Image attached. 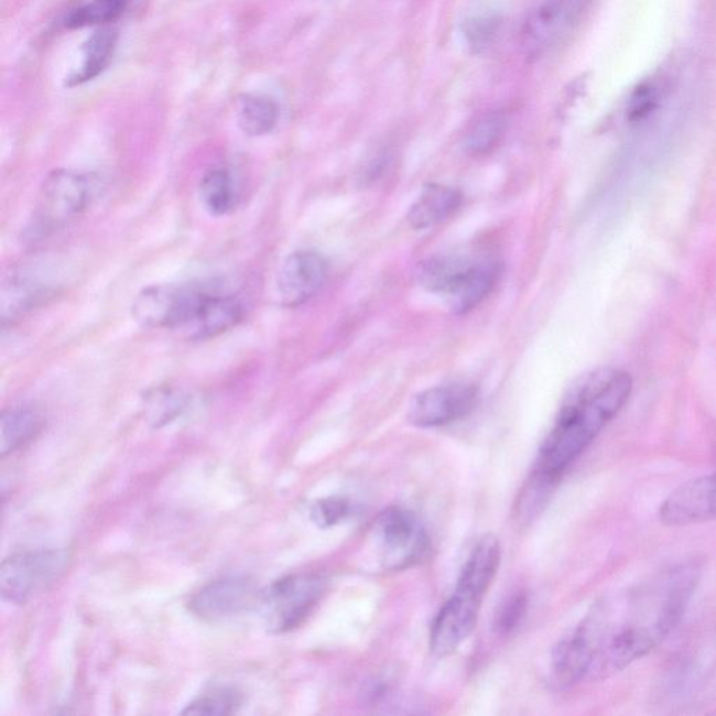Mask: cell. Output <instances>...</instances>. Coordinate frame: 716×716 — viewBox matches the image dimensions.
Listing matches in <instances>:
<instances>
[{
	"label": "cell",
	"instance_id": "8",
	"mask_svg": "<svg viewBox=\"0 0 716 716\" xmlns=\"http://www.w3.org/2000/svg\"><path fill=\"white\" fill-rule=\"evenodd\" d=\"M593 0H533L522 25L529 56H541L562 43L588 12Z\"/></svg>",
	"mask_w": 716,
	"mask_h": 716
},
{
	"label": "cell",
	"instance_id": "4",
	"mask_svg": "<svg viewBox=\"0 0 716 716\" xmlns=\"http://www.w3.org/2000/svg\"><path fill=\"white\" fill-rule=\"evenodd\" d=\"M498 263L462 253L428 259L420 269V283L428 292L445 295L454 313L474 310L490 294L497 283Z\"/></svg>",
	"mask_w": 716,
	"mask_h": 716
},
{
	"label": "cell",
	"instance_id": "27",
	"mask_svg": "<svg viewBox=\"0 0 716 716\" xmlns=\"http://www.w3.org/2000/svg\"><path fill=\"white\" fill-rule=\"evenodd\" d=\"M527 596L523 594L513 595L502 605L500 614L497 615L496 629L502 634H508L513 629H517L519 621L527 611Z\"/></svg>",
	"mask_w": 716,
	"mask_h": 716
},
{
	"label": "cell",
	"instance_id": "19",
	"mask_svg": "<svg viewBox=\"0 0 716 716\" xmlns=\"http://www.w3.org/2000/svg\"><path fill=\"white\" fill-rule=\"evenodd\" d=\"M279 121V106L272 98L246 96L240 102L238 124L248 137L271 133Z\"/></svg>",
	"mask_w": 716,
	"mask_h": 716
},
{
	"label": "cell",
	"instance_id": "16",
	"mask_svg": "<svg viewBox=\"0 0 716 716\" xmlns=\"http://www.w3.org/2000/svg\"><path fill=\"white\" fill-rule=\"evenodd\" d=\"M44 427V419L37 410L14 408L2 414L0 422V454L4 456L23 448L37 437Z\"/></svg>",
	"mask_w": 716,
	"mask_h": 716
},
{
	"label": "cell",
	"instance_id": "12",
	"mask_svg": "<svg viewBox=\"0 0 716 716\" xmlns=\"http://www.w3.org/2000/svg\"><path fill=\"white\" fill-rule=\"evenodd\" d=\"M251 579L228 577L204 586L189 601V610L202 620L219 621L242 614L261 599Z\"/></svg>",
	"mask_w": 716,
	"mask_h": 716
},
{
	"label": "cell",
	"instance_id": "22",
	"mask_svg": "<svg viewBox=\"0 0 716 716\" xmlns=\"http://www.w3.org/2000/svg\"><path fill=\"white\" fill-rule=\"evenodd\" d=\"M507 118L502 113H490L481 118L466 138V149L474 154L490 153L505 138Z\"/></svg>",
	"mask_w": 716,
	"mask_h": 716
},
{
	"label": "cell",
	"instance_id": "15",
	"mask_svg": "<svg viewBox=\"0 0 716 716\" xmlns=\"http://www.w3.org/2000/svg\"><path fill=\"white\" fill-rule=\"evenodd\" d=\"M462 204L464 196L458 189L440 184L425 185L410 207L408 220L416 230H427L453 217Z\"/></svg>",
	"mask_w": 716,
	"mask_h": 716
},
{
	"label": "cell",
	"instance_id": "20",
	"mask_svg": "<svg viewBox=\"0 0 716 716\" xmlns=\"http://www.w3.org/2000/svg\"><path fill=\"white\" fill-rule=\"evenodd\" d=\"M669 86L663 77H651L631 93L626 116L630 123H642L657 113L668 97Z\"/></svg>",
	"mask_w": 716,
	"mask_h": 716
},
{
	"label": "cell",
	"instance_id": "2",
	"mask_svg": "<svg viewBox=\"0 0 716 716\" xmlns=\"http://www.w3.org/2000/svg\"><path fill=\"white\" fill-rule=\"evenodd\" d=\"M631 392L630 373L619 368L600 367L581 376L565 393L533 476L556 485L569 465L626 406Z\"/></svg>",
	"mask_w": 716,
	"mask_h": 716
},
{
	"label": "cell",
	"instance_id": "3",
	"mask_svg": "<svg viewBox=\"0 0 716 716\" xmlns=\"http://www.w3.org/2000/svg\"><path fill=\"white\" fill-rule=\"evenodd\" d=\"M500 542L486 534L471 550L451 599L441 607L430 632L434 655L448 657L474 632L482 599L500 567Z\"/></svg>",
	"mask_w": 716,
	"mask_h": 716
},
{
	"label": "cell",
	"instance_id": "7",
	"mask_svg": "<svg viewBox=\"0 0 716 716\" xmlns=\"http://www.w3.org/2000/svg\"><path fill=\"white\" fill-rule=\"evenodd\" d=\"M69 562L65 550H37L13 554L0 565V595L8 604L23 605L58 579Z\"/></svg>",
	"mask_w": 716,
	"mask_h": 716
},
{
	"label": "cell",
	"instance_id": "18",
	"mask_svg": "<svg viewBox=\"0 0 716 716\" xmlns=\"http://www.w3.org/2000/svg\"><path fill=\"white\" fill-rule=\"evenodd\" d=\"M199 196L202 205L209 215L221 217L228 215L237 205V186L230 171L215 169L207 171L200 181Z\"/></svg>",
	"mask_w": 716,
	"mask_h": 716
},
{
	"label": "cell",
	"instance_id": "11",
	"mask_svg": "<svg viewBox=\"0 0 716 716\" xmlns=\"http://www.w3.org/2000/svg\"><path fill=\"white\" fill-rule=\"evenodd\" d=\"M200 293L178 334L189 340H206L235 328L243 318L241 301L215 285H200Z\"/></svg>",
	"mask_w": 716,
	"mask_h": 716
},
{
	"label": "cell",
	"instance_id": "25",
	"mask_svg": "<svg viewBox=\"0 0 716 716\" xmlns=\"http://www.w3.org/2000/svg\"><path fill=\"white\" fill-rule=\"evenodd\" d=\"M350 505L346 498L329 497L315 502L311 508V519L319 528L335 527L336 523L344 521L349 516Z\"/></svg>",
	"mask_w": 716,
	"mask_h": 716
},
{
	"label": "cell",
	"instance_id": "13",
	"mask_svg": "<svg viewBox=\"0 0 716 716\" xmlns=\"http://www.w3.org/2000/svg\"><path fill=\"white\" fill-rule=\"evenodd\" d=\"M669 527H687L716 519V471L698 477L671 492L659 510Z\"/></svg>",
	"mask_w": 716,
	"mask_h": 716
},
{
	"label": "cell",
	"instance_id": "5",
	"mask_svg": "<svg viewBox=\"0 0 716 716\" xmlns=\"http://www.w3.org/2000/svg\"><path fill=\"white\" fill-rule=\"evenodd\" d=\"M328 589V579L318 573L288 575L262 590L259 609L264 626L273 634L297 629L308 619Z\"/></svg>",
	"mask_w": 716,
	"mask_h": 716
},
{
	"label": "cell",
	"instance_id": "24",
	"mask_svg": "<svg viewBox=\"0 0 716 716\" xmlns=\"http://www.w3.org/2000/svg\"><path fill=\"white\" fill-rule=\"evenodd\" d=\"M501 20L497 15H480L465 25V37L476 54L490 48L500 31Z\"/></svg>",
	"mask_w": 716,
	"mask_h": 716
},
{
	"label": "cell",
	"instance_id": "17",
	"mask_svg": "<svg viewBox=\"0 0 716 716\" xmlns=\"http://www.w3.org/2000/svg\"><path fill=\"white\" fill-rule=\"evenodd\" d=\"M118 33L116 29L110 25H104L98 29L90 39L87 40L83 52H85V64H83L79 74L72 76L69 86L83 85L88 80L95 79L101 74L104 69L112 59L113 51H116Z\"/></svg>",
	"mask_w": 716,
	"mask_h": 716
},
{
	"label": "cell",
	"instance_id": "26",
	"mask_svg": "<svg viewBox=\"0 0 716 716\" xmlns=\"http://www.w3.org/2000/svg\"><path fill=\"white\" fill-rule=\"evenodd\" d=\"M184 406V397L178 392L170 391V389H161L150 399V409H152L154 423L158 425L178 416Z\"/></svg>",
	"mask_w": 716,
	"mask_h": 716
},
{
	"label": "cell",
	"instance_id": "21",
	"mask_svg": "<svg viewBox=\"0 0 716 716\" xmlns=\"http://www.w3.org/2000/svg\"><path fill=\"white\" fill-rule=\"evenodd\" d=\"M128 3L129 0H91L66 19V28L82 29L86 25L110 24L123 13Z\"/></svg>",
	"mask_w": 716,
	"mask_h": 716
},
{
	"label": "cell",
	"instance_id": "1",
	"mask_svg": "<svg viewBox=\"0 0 716 716\" xmlns=\"http://www.w3.org/2000/svg\"><path fill=\"white\" fill-rule=\"evenodd\" d=\"M702 568L673 565L598 601L553 652L563 686L621 672L661 646L682 621Z\"/></svg>",
	"mask_w": 716,
	"mask_h": 716
},
{
	"label": "cell",
	"instance_id": "9",
	"mask_svg": "<svg viewBox=\"0 0 716 716\" xmlns=\"http://www.w3.org/2000/svg\"><path fill=\"white\" fill-rule=\"evenodd\" d=\"M98 181L74 170H56L46 176L40 194L41 219L62 225L76 219L95 204Z\"/></svg>",
	"mask_w": 716,
	"mask_h": 716
},
{
	"label": "cell",
	"instance_id": "14",
	"mask_svg": "<svg viewBox=\"0 0 716 716\" xmlns=\"http://www.w3.org/2000/svg\"><path fill=\"white\" fill-rule=\"evenodd\" d=\"M329 264L315 251L293 252L280 268L278 292L288 307H299L313 299L328 279Z\"/></svg>",
	"mask_w": 716,
	"mask_h": 716
},
{
	"label": "cell",
	"instance_id": "6",
	"mask_svg": "<svg viewBox=\"0 0 716 716\" xmlns=\"http://www.w3.org/2000/svg\"><path fill=\"white\" fill-rule=\"evenodd\" d=\"M373 538L381 563L387 569H403L422 562L430 550V539L416 513L391 507L377 518Z\"/></svg>",
	"mask_w": 716,
	"mask_h": 716
},
{
	"label": "cell",
	"instance_id": "23",
	"mask_svg": "<svg viewBox=\"0 0 716 716\" xmlns=\"http://www.w3.org/2000/svg\"><path fill=\"white\" fill-rule=\"evenodd\" d=\"M240 705V695L231 690H217L215 693L202 695L183 710V715H231Z\"/></svg>",
	"mask_w": 716,
	"mask_h": 716
},
{
	"label": "cell",
	"instance_id": "10",
	"mask_svg": "<svg viewBox=\"0 0 716 716\" xmlns=\"http://www.w3.org/2000/svg\"><path fill=\"white\" fill-rule=\"evenodd\" d=\"M479 391L471 383H446L419 393L410 403L409 422L420 428L441 427L469 414Z\"/></svg>",
	"mask_w": 716,
	"mask_h": 716
}]
</instances>
